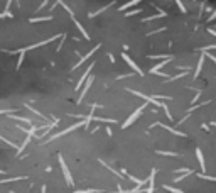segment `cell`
Listing matches in <instances>:
<instances>
[{
  "instance_id": "1",
  "label": "cell",
  "mask_w": 216,
  "mask_h": 193,
  "mask_svg": "<svg viewBox=\"0 0 216 193\" xmlns=\"http://www.w3.org/2000/svg\"><path fill=\"white\" fill-rule=\"evenodd\" d=\"M127 92H130V93L135 95V96H140V98H143L147 103H152V105H156V107H162V109H164V112H165V115H167V119H169V120H174V119H172V115H171V112H169V107L165 105V103H162V102H159V100H156L154 96H149V95L142 93V92L130 90V88H127Z\"/></svg>"
},
{
  "instance_id": "2",
  "label": "cell",
  "mask_w": 216,
  "mask_h": 193,
  "mask_svg": "<svg viewBox=\"0 0 216 193\" xmlns=\"http://www.w3.org/2000/svg\"><path fill=\"white\" fill-rule=\"evenodd\" d=\"M147 105H149V103H143V105H140V107H139V109H137V110H135V112H134V114H132V115H130V117H128V119H127V120H125V122H123V124H122V129H127V127H130V126H132V124H134V122H135V120H137V119H139V117H140V114H142V112H143V109H145V107H147Z\"/></svg>"
},
{
  "instance_id": "3",
  "label": "cell",
  "mask_w": 216,
  "mask_h": 193,
  "mask_svg": "<svg viewBox=\"0 0 216 193\" xmlns=\"http://www.w3.org/2000/svg\"><path fill=\"white\" fill-rule=\"evenodd\" d=\"M59 158V164H61V169H63V174H64V180H66V183L69 185V187H74V181H73V176H71V173H69V169H68V166H66V161L63 159V156H57Z\"/></svg>"
},
{
  "instance_id": "4",
  "label": "cell",
  "mask_w": 216,
  "mask_h": 193,
  "mask_svg": "<svg viewBox=\"0 0 216 193\" xmlns=\"http://www.w3.org/2000/svg\"><path fill=\"white\" fill-rule=\"evenodd\" d=\"M78 127H85V120H81V122L74 124V126H71V127L64 129V131H61V132H56V134H54V135H51V137H49V141H48V142H51V141H54V139L61 137V135H66V134H69V132H73L74 129H78Z\"/></svg>"
},
{
  "instance_id": "5",
  "label": "cell",
  "mask_w": 216,
  "mask_h": 193,
  "mask_svg": "<svg viewBox=\"0 0 216 193\" xmlns=\"http://www.w3.org/2000/svg\"><path fill=\"white\" fill-rule=\"evenodd\" d=\"M122 58L125 59V63H127L128 66H130V68H132V70L135 71L137 75H140V76H142V75H143V71H142V70H140V68H139V64H137V63L134 61V59H132L130 56L127 54V53H122Z\"/></svg>"
},
{
  "instance_id": "6",
  "label": "cell",
  "mask_w": 216,
  "mask_h": 193,
  "mask_svg": "<svg viewBox=\"0 0 216 193\" xmlns=\"http://www.w3.org/2000/svg\"><path fill=\"white\" fill-rule=\"evenodd\" d=\"M100 48H102V44H96V46H95V48H93V49H91V51H88V54H85V56H83V58L80 59V61H78V63H76V64H74V66H73V70H78V68H80V66H81V64H83V63H85V61H86V59H88V58H89V56H91V54H95V53H96V51H98V49H100Z\"/></svg>"
},
{
  "instance_id": "7",
  "label": "cell",
  "mask_w": 216,
  "mask_h": 193,
  "mask_svg": "<svg viewBox=\"0 0 216 193\" xmlns=\"http://www.w3.org/2000/svg\"><path fill=\"white\" fill-rule=\"evenodd\" d=\"M156 174H157V169L154 168V169L150 171V176H149V188L145 190V193H154V190H156V185H154V180H156Z\"/></svg>"
},
{
  "instance_id": "8",
  "label": "cell",
  "mask_w": 216,
  "mask_h": 193,
  "mask_svg": "<svg viewBox=\"0 0 216 193\" xmlns=\"http://www.w3.org/2000/svg\"><path fill=\"white\" fill-rule=\"evenodd\" d=\"M95 64H96V63H95V61H93V63H91V64H89V66H88V68H86V71H85V73H83V76L80 78V81H78V85H76V90H80V88H81V85H83V83H85V80H86V78H88V75H89V73H91V70H93V66H95Z\"/></svg>"
},
{
  "instance_id": "9",
  "label": "cell",
  "mask_w": 216,
  "mask_h": 193,
  "mask_svg": "<svg viewBox=\"0 0 216 193\" xmlns=\"http://www.w3.org/2000/svg\"><path fill=\"white\" fill-rule=\"evenodd\" d=\"M156 126H160L162 129H165V131H169V132H172V134H176V135H181V137H186V134L184 132H181V131H176V129H172V127H169V126H165V124H160V122H156L152 127H156Z\"/></svg>"
},
{
  "instance_id": "10",
  "label": "cell",
  "mask_w": 216,
  "mask_h": 193,
  "mask_svg": "<svg viewBox=\"0 0 216 193\" xmlns=\"http://www.w3.org/2000/svg\"><path fill=\"white\" fill-rule=\"evenodd\" d=\"M98 103H93V105H91V112H89L88 114V117H86V119H85V127L86 129H88V126H89V122H91V120H93V117H95V109H98Z\"/></svg>"
},
{
  "instance_id": "11",
  "label": "cell",
  "mask_w": 216,
  "mask_h": 193,
  "mask_svg": "<svg viewBox=\"0 0 216 193\" xmlns=\"http://www.w3.org/2000/svg\"><path fill=\"white\" fill-rule=\"evenodd\" d=\"M172 61V58H169V59H164V61H160L159 64H156V66H152V68H150V73H157V71H160V68H164L165 66V64H169V63H171Z\"/></svg>"
},
{
  "instance_id": "12",
  "label": "cell",
  "mask_w": 216,
  "mask_h": 193,
  "mask_svg": "<svg viewBox=\"0 0 216 193\" xmlns=\"http://www.w3.org/2000/svg\"><path fill=\"white\" fill-rule=\"evenodd\" d=\"M93 78H95V76H91V78H89V80H88V81H86V85H85V88H83V92H81V95H80V98H78V103H81V100H83V98H85V95H86V92H88V90H89V87H91V83H93Z\"/></svg>"
},
{
  "instance_id": "13",
  "label": "cell",
  "mask_w": 216,
  "mask_h": 193,
  "mask_svg": "<svg viewBox=\"0 0 216 193\" xmlns=\"http://www.w3.org/2000/svg\"><path fill=\"white\" fill-rule=\"evenodd\" d=\"M196 156H197V161H199V166H201V169H206V163H204V156H203V152H201V149L197 148L196 149Z\"/></svg>"
},
{
  "instance_id": "14",
  "label": "cell",
  "mask_w": 216,
  "mask_h": 193,
  "mask_svg": "<svg viewBox=\"0 0 216 193\" xmlns=\"http://www.w3.org/2000/svg\"><path fill=\"white\" fill-rule=\"evenodd\" d=\"M204 58L206 56L204 54H201V58H199V61H197V66H196V71H194V76H199V73H201V70H203V64H204Z\"/></svg>"
},
{
  "instance_id": "15",
  "label": "cell",
  "mask_w": 216,
  "mask_h": 193,
  "mask_svg": "<svg viewBox=\"0 0 216 193\" xmlns=\"http://www.w3.org/2000/svg\"><path fill=\"white\" fill-rule=\"evenodd\" d=\"M10 119H15V120H19V122H24V124H27L29 127H32V122H31V119H26V117H19V115H10Z\"/></svg>"
},
{
  "instance_id": "16",
  "label": "cell",
  "mask_w": 216,
  "mask_h": 193,
  "mask_svg": "<svg viewBox=\"0 0 216 193\" xmlns=\"http://www.w3.org/2000/svg\"><path fill=\"white\" fill-rule=\"evenodd\" d=\"M113 3H115V2H110V3H106L105 7H102V9H100V10H95V12H89V17H95V15H98V14L105 12V10L108 9V7H111V5H113Z\"/></svg>"
},
{
  "instance_id": "17",
  "label": "cell",
  "mask_w": 216,
  "mask_h": 193,
  "mask_svg": "<svg viewBox=\"0 0 216 193\" xmlns=\"http://www.w3.org/2000/svg\"><path fill=\"white\" fill-rule=\"evenodd\" d=\"M74 193H105V190H98V188H88V190H76Z\"/></svg>"
},
{
  "instance_id": "18",
  "label": "cell",
  "mask_w": 216,
  "mask_h": 193,
  "mask_svg": "<svg viewBox=\"0 0 216 193\" xmlns=\"http://www.w3.org/2000/svg\"><path fill=\"white\" fill-rule=\"evenodd\" d=\"M93 120H96V122H108V124L117 122V119H106V117H93Z\"/></svg>"
},
{
  "instance_id": "19",
  "label": "cell",
  "mask_w": 216,
  "mask_h": 193,
  "mask_svg": "<svg viewBox=\"0 0 216 193\" xmlns=\"http://www.w3.org/2000/svg\"><path fill=\"white\" fill-rule=\"evenodd\" d=\"M73 20H74V24H76V27H78V29H80V31H81V34H83V37H85V39H89V36H88V32H86V31H85V27H83V26H81V22H78V20H76V19H73Z\"/></svg>"
},
{
  "instance_id": "20",
  "label": "cell",
  "mask_w": 216,
  "mask_h": 193,
  "mask_svg": "<svg viewBox=\"0 0 216 193\" xmlns=\"http://www.w3.org/2000/svg\"><path fill=\"white\" fill-rule=\"evenodd\" d=\"M137 3H139V0H130V2H127L125 5L120 7V9H118V12H122V10H125V9H128V7H135Z\"/></svg>"
},
{
  "instance_id": "21",
  "label": "cell",
  "mask_w": 216,
  "mask_h": 193,
  "mask_svg": "<svg viewBox=\"0 0 216 193\" xmlns=\"http://www.w3.org/2000/svg\"><path fill=\"white\" fill-rule=\"evenodd\" d=\"M52 15H46V17H32L31 22H46V20H51Z\"/></svg>"
},
{
  "instance_id": "22",
  "label": "cell",
  "mask_w": 216,
  "mask_h": 193,
  "mask_svg": "<svg viewBox=\"0 0 216 193\" xmlns=\"http://www.w3.org/2000/svg\"><path fill=\"white\" fill-rule=\"evenodd\" d=\"M10 2H7V7H5V10H3L2 14H0V19H2V17H14L12 15V12H10Z\"/></svg>"
},
{
  "instance_id": "23",
  "label": "cell",
  "mask_w": 216,
  "mask_h": 193,
  "mask_svg": "<svg viewBox=\"0 0 216 193\" xmlns=\"http://www.w3.org/2000/svg\"><path fill=\"white\" fill-rule=\"evenodd\" d=\"M167 15V12H162V14H157V15H150V17H147V19H143L142 22H149V20H156V19H159V17H165Z\"/></svg>"
},
{
  "instance_id": "24",
  "label": "cell",
  "mask_w": 216,
  "mask_h": 193,
  "mask_svg": "<svg viewBox=\"0 0 216 193\" xmlns=\"http://www.w3.org/2000/svg\"><path fill=\"white\" fill-rule=\"evenodd\" d=\"M150 59H162V61H164V59H169V58H172L171 54H152V56H149Z\"/></svg>"
},
{
  "instance_id": "25",
  "label": "cell",
  "mask_w": 216,
  "mask_h": 193,
  "mask_svg": "<svg viewBox=\"0 0 216 193\" xmlns=\"http://www.w3.org/2000/svg\"><path fill=\"white\" fill-rule=\"evenodd\" d=\"M162 188H164V190H167V191H171V193H184L182 190H177V188L169 187V185H162Z\"/></svg>"
},
{
  "instance_id": "26",
  "label": "cell",
  "mask_w": 216,
  "mask_h": 193,
  "mask_svg": "<svg viewBox=\"0 0 216 193\" xmlns=\"http://www.w3.org/2000/svg\"><path fill=\"white\" fill-rule=\"evenodd\" d=\"M19 180H26V176H17V178H5V180H0V183H10V181H19Z\"/></svg>"
},
{
  "instance_id": "27",
  "label": "cell",
  "mask_w": 216,
  "mask_h": 193,
  "mask_svg": "<svg viewBox=\"0 0 216 193\" xmlns=\"http://www.w3.org/2000/svg\"><path fill=\"white\" fill-rule=\"evenodd\" d=\"M57 3H59V5H63L64 9H66V12L69 14V17H71V19H74V12H73V10H71L69 7H68V5H66V3H64V2H57Z\"/></svg>"
},
{
  "instance_id": "28",
  "label": "cell",
  "mask_w": 216,
  "mask_h": 193,
  "mask_svg": "<svg viewBox=\"0 0 216 193\" xmlns=\"http://www.w3.org/2000/svg\"><path fill=\"white\" fill-rule=\"evenodd\" d=\"M197 176L203 178V180H210V181H216L214 176H210V174H204V173H197Z\"/></svg>"
},
{
  "instance_id": "29",
  "label": "cell",
  "mask_w": 216,
  "mask_h": 193,
  "mask_svg": "<svg viewBox=\"0 0 216 193\" xmlns=\"http://www.w3.org/2000/svg\"><path fill=\"white\" fill-rule=\"evenodd\" d=\"M26 109H29V110H31V112H34V114H35V115H39V117H41V119H46V115H42V114H41V112H39V110H35V109H32V107H31V105H26Z\"/></svg>"
},
{
  "instance_id": "30",
  "label": "cell",
  "mask_w": 216,
  "mask_h": 193,
  "mask_svg": "<svg viewBox=\"0 0 216 193\" xmlns=\"http://www.w3.org/2000/svg\"><path fill=\"white\" fill-rule=\"evenodd\" d=\"M140 12H142V9H134V10H128V12L125 14V15L130 17V15H137V14H140Z\"/></svg>"
},
{
  "instance_id": "31",
  "label": "cell",
  "mask_w": 216,
  "mask_h": 193,
  "mask_svg": "<svg viewBox=\"0 0 216 193\" xmlns=\"http://www.w3.org/2000/svg\"><path fill=\"white\" fill-rule=\"evenodd\" d=\"M24 54H26V53H19V61H17V70H19V68L22 66V61H24Z\"/></svg>"
},
{
  "instance_id": "32",
  "label": "cell",
  "mask_w": 216,
  "mask_h": 193,
  "mask_svg": "<svg viewBox=\"0 0 216 193\" xmlns=\"http://www.w3.org/2000/svg\"><path fill=\"white\" fill-rule=\"evenodd\" d=\"M0 141H3V142H7V144H9V146H10V148H14V149H17V146H15V144H14V142H10V141H9V139H5V137H2V135H0Z\"/></svg>"
},
{
  "instance_id": "33",
  "label": "cell",
  "mask_w": 216,
  "mask_h": 193,
  "mask_svg": "<svg viewBox=\"0 0 216 193\" xmlns=\"http://www.w3.org/2000/svg\"><path fill=\"white\" fill-rule=\"evenodd\" d=\"M176 3H177V7H179V9H181V12H182V14H186V12H188V10H186V7H184V3H182L181 0H177V2H176Z\"/></svg>"
},
{
  "instance_id": "34",
  "label": "cell",
  "mask_w": 216,
  "mask_h": 193,
  "mask_svg": "<svg viewBox=\"0 0 216 193\" xmlns=\"http://www.w3.org/2000/svg\"><path fill=\"white\" fill-rule=\"evenodd\" d=\"M157 154H162V156H177L176 152H169V151H157Z\"/></svg>"
},
{
  "instance_id": "35",
  "label": "cell",
  "mask_w": 216,
  "mask_h": 193,
  "mask_svg": "<svg viewBox=\"0 0 216 193\" xmlns=\"http://www.w3.org/2000/svg\"><path fill=\"white\" fill-rule=\"evenodd\" d=\"M68 37V34H61V42H59V46H57V51H61V48H63V42H64V39Z\"/></svg>"
},
{
  "instance_id": "36",
  "label": "cell",
  "mask_w": 216,
  "mask_h": 193,
  "mask_svg": "<svg viewBox=\"0 0 216 193\" xmlns=\"http://www.w3.org/2000/svg\"><path fill=\"white\" fill-rule=\"evenodd\" d=\"M210 49H216V44H211V46H204V48H201V51H203V53H206V51H210Z\"/></svg>"
},
{
  "instance_id": "37",
  "label": "cell",
  "mask_w": 216,
  "mask_h": 193,
  "mask_svg": "<svg viewBox=\"0 0 216 193\" xmlns=\"http://www.w3.org/2000/svg\"><path fill=\"white\" fill-rule=\"evenodd\" d=\"M17 109H7V110H0V114H15Z\"/></svg>"
},
{
  "instance_id": "38",
  "label": "cell",
  "mask_w": 216,
  "mask_h": 193,
  "mask_svg": "<svg viewBox=\"0 0 216 193\" xmlns=\"http://www.w3.org/2000/svg\"><path fill=\"white\" fill-rule=\"evenodd\" d=\"M213 20H216V10H214V12H213V14H211V15H210V19H208V22H213Z\"/></svg>"
},
{
  "instance_id": "39",
  "label": "cell",
  "mask_w": 216,
  "mask_h": 193,
  "mask_svg": "<svg viewBox=\"0 0 216 193\" xmlns=\"http://www.w3.org/2000/svg\"><path fill=\"white\" fill-rule=\"evenodd\" d=\"M108 58H110V61H111V63H115V56L111 54V53H108Z\"/></svg>"
},
{
  "instance_id": "40",
  "label": "cell",
  "mask_w": 216,
  "mask_h": 193,
  "mask_svg": "<svg viewBox=\"0 0 216 193\" xmlns=\"http://www.w3.org/2000/svg\"><path fill=\"white\" fill-rule=\"evenodd\" d=\"M46 5H48V2H42V3H41V7H39V9H37V10H39V12H41V9H44V7H46Z\"/></svg>"
},
{
  "instance_id": "41",
  "label": "cell",
  "mask_w": 216,
  "mask_h": 193,
  "mask_svg": "<svg viewBox=\"0 0 216 193\" xmlns=\"http://www.w3.org/2000/svg\"><path fill=\"white\" fill-rule=\"evenodd\" d=\"M208 31H210L211 36H214V37H216V31H214V29H208Z\"/></svg>"
},
{
  "instance_id": "42",
  "label": "cell",
  "mask_w": 216,
  "mask_h": 193,
  "mask_svg": "<svg viewBox=\"0 0 216 193\" xmlns=\"http://www.w3.org/2000/svg\"><path fill=\"white\" fill-rule=\"evenodd\" d=\"M0 174H5V171H3V169H0Z\"/></svg>"
},
{
  "instance_id": "43",
  "label": "cell",
  "mask_w": 216,
  "mask_h": 193,
  "mask_svg": "<svg viewBox=\"0 0 216 193\" xmlns=\"http://www.w3.org/2000/svg\"><path fill=\"white\" fill-rule=\"evenodd\" d=\"M211 126H214V127H216V122H211Z\"/></svg>"
}]
</instances>
